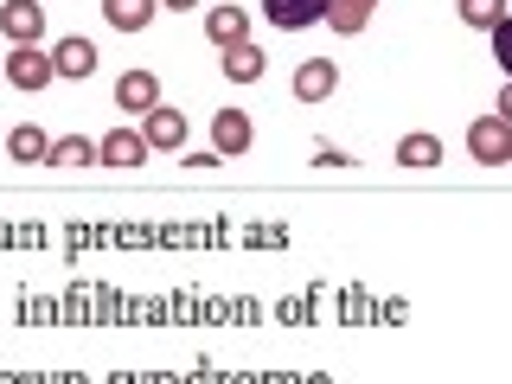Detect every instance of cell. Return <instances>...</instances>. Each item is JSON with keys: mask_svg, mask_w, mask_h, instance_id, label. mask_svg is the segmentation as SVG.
<instances>
[{"mask_svg": "<svg viewBox=\"0 0 512 384\" xmlns=\"http://www.w3.org/2000/svg\"><path fill=\"white\" fill-rule=\"evenodd\" d=\"M160 7H173V13H192V7H199V0H160Z\"/></svg>", "mask_w": 512, "mask_h": 384, "instance_id": "7402d4cb", "label": "cell"}, {"mask_svg": "<svg viewBox=\"0 0 512 384\" xmlns=\"http://www.w3.org/2000/svg\"><path fill=\"white\" fill-rule=\"evenodd\" d=\"M45 148H52V135H45L39 122H20V128L7 135V154H13V160H26V167H32V160H45Z\"/></svg>", "mask_w": 512, "mask_h": 384, "instance_id": "e0dca14e", "label": "cell"}, {"mask_svg": "<svg viewBox=\"0 0 512 384\" xmlns=\"http://www.w3.org/2000/svg\"><path fill=\"white\" fill-rule=\"evenodd\" d=\"M90 71H96V39H84V32H64V39H52V77H64V84H84Z\"/></svg>", "mask_w": 512, "mask_h": 384, "instance_id": "3957f363", "label": "cell"}, {"mask_svg": "<svg viewBox=\"0 0 512 384\" xmlns=\"http://www.w3.org/2000/svg\"><path fill=\"white\" fill-rule=\"evenodd\" d=\"M218 64H224V84H263V71H269V58H263V45L256 39H244V45H224L218 52Z\"/></svg>", "mask_w": 512, "mask_h": 384, "instance_id": "ba28073f", "label": "cell"}, {"mask_svg": "<svg viewBox=\"0 0 512 384\" xmlns=\"http://www.w3.org/2000/svg\"><path fill=\"white\" fill-rule=\"evenodd\" d=\"M116 103L128 109V116H148V109H160V77L154 71H122L116 77Z\"/></svg>", "mask_w": 512, "mask_h": 384, "instance_id": "30bf717a", "label": "cell"}, {"mask_svg": "<svg viewBox=\"0 0 512 384\" xmlns=\"http://www.w3.org/2000/svg\"><path fill=\"white\" fill-rule=\"evenodd\" d=\"M0 77H7L13 90H52V52H45V45H13L7 52V64H0Z\"/></svg>", "mask_w": 512, "mask_h": 384, "instance_id": "6da1fadb", "label": "cell"}, {"mask_svg": "<svg viewBox=\"0 0 512 384\" xmlns=\"http://www.w3.org/2000/svg\"><path fill=\"white\" fill-rule=\"evenodd\" d=\"M141 160H148V141H141V128H109V135L96 141V167L128 173V167H141Z\"/></svg>", "mask_w": 512, "mask_h": 384, "instance_id": "52a82bcc", "label": "cell"}, {"mask_svg": "<svg viewBox=\"0 0 512 384\" xmlns=\"http://www.w3.org/2000/svg\"><path fill=\"white\" fill-rule=\"evenodd\" d=\"M0 39L39 45L45 39V0H0Z\"/></svg>", "mask_w": 512, "mask_h": 384, "instance_id": "277c9868", "label": "cell"}, {"mask_svg": "<svg viewBox=\"0 0 512 384\" xmlns=\"http://www.w3.org/2000/svg\"><path fill=\"white\" fill-rule=\"evenodd\" d=\"M154 7H160V0H103V26H116V32H148V26H154Z\"/></svg>", "mask_w": 512, "mask_h": 384, "instance_id": "5bb4252c", "label": "cell"}, {"mask_svg": "<svg viewBox=\"0 0 512 384\" xmlns=\"http://www.w3.org/2000/svg\"><path fill=\"white\" fill-rule=\"evenodd\" d=\"M493 116H500V122H512V84H506L500 96H493Z\"/></svg>", "mask_w": 512, "mask_h": 384, "instance_id": "44dd1931", "label": "cell"}, {"mask_svg": "<svg viewBox=\"0 0 512 384\" xmlns=\"http://www.w3.org/2000/svg\"><path fill=\"white\" fill-rule=\"evenodd\" d=\"M180 160H186L192 173H212V167H218V154H212V148H205V154H180Z\"/></svg>", "mask_w": 512, "mask_h": 384, "instance_id": "ffe728a7", "label": "cell"}, {"mask_svg": "<svg viewBox=\"0 0 512 384\" xmlns=\"http://www.w3.org/2000/svg\"><path fill=\"white\" fill-rule=\"evenodd\" d=\"M493 58H500V71H506V84H512V13L493 26Z\"/></svg>", "mask_w": 512, "mask_h": 384, "instance_id": "d6986e66", "label": "cell"}, {"mask_svg": "<svg viewBox=\"0 0 512 384\" xmlns=\"http://www.w3.org/2000/svg\"><path fill=\"white\" fill-rule=\"evenodd\" d=\"M141 141H148V154H180V141H186V116L173 103H160L141 116Z\"/></svg>", "mask_w": 512, "mask_h": 384, "instance_id": "8992f818", "label": "cell"}, {"mask_svg": "<svg viewBox=\"0 0 512 384\" xmlns=\"http://www.w3.org/2000/svg\"><path fill=\"white\" fill-rule=\"evenodd\" d=\"M256 148V122L244 116V109H218L212 116V154L218 160H237V154H250Z\"/></svg>", "mask_w": 512, "mask_h": 384, "instance_id": "5b68a950", "label": "cell"}, {"mask_svg": "<svg viewBox=\"0 0 512 384\" xmlns=\"http://www.w3.org/2000/svg\"><path fill=\"white\" fill-rule=\"evenodd\" d=\"M397 167H442V141L436 135H404V141H397Z\"/></svg>", "mask_w": 512, "mask_h": 384, "instance_id": "2e32d148", "label": "cell"}, {"mask_svg": "<svg viewBox=\"0 0 512 384\" xmlns=\"http://www.w3.org/2000/svg\"><path fill=\"white\" fill-rule=\"evenodd\" d=\"M455 13H461V26H480V32H493L506 20V0H455Z\"/></svg>", "mask_w": 512, "mask_h": 384, "instance_id": "ac0fdd59", "label": "cell"}, {"mask_svg": "<svg viewBox=\"0 0 512 384\" xmlns=\"http://www.w3.org/2000/svg\"><path fill=\"white\" fill-rule=\"evenodd\" d=\"M468 154L480 160V167H506V160H512V122L474 116V122H468Z\"/></svg>", "mask_w": 512, "mask_h": 384, "instance_id": "7a4b0ae2", "label": "cell"}, {"mask_svg": "<svg viewBox=\"0 0 512 384\" xmlns=\"http://www.w3.org/2000/svg\"><path fill=\"white\" fill-rule=\"evenodd\" d=\"M205 39H212L218 52H224V45H244L250 39V13L244 7H212V13H205Z\"/></svg>", "mask_w": 512, "mask_h": 384, "instance_id": "7c38bea8", "label": "cell"}, {"mask_svg": "<svg viewBox=\"0 0 512 384\" xmlns=\"http://www.w3.org/2000/svg\"><path fill=\"white\" fill-rule=\"evenodd\" d=\"M45 167H96V141L90 135H58L45 148Z\"/></svg>", "mask_w": 512, "mask_h": 384, "instance_id": "9a60e30c", "label": "cell"}, {"mask_svg": "<svg viewBox=\"0 0 512 384\" xmlns=\"http://www.w3.org/2000/svg\"><path fill=\"white\" fill-rule=\"evenodd\" d=\"M372 13H378V0H327V26L340 32V39H359V32L372 26Z\"/></svg>", "mask_w": 512, "mask_h": 384, "instance_id": "4fadbf2b", "label": "cell"}, {"mask_svg": "<svg viewBox=\"0 0 512 384\" xmlns=\"http://www.w3.org/2000/svg\"><path fill=\"white\" fill-rule=\"evenodd\" d=\"M333 90H340V64H333V58H308L295 71V96H301V103H327Z\"/></svg>", "mask_w": 512, "mask_h": 384, "instance_id": "8fae6325", "label": "cell"}, {"mask_svg": "<svg viewBox=\"0 0 512 384\" xmlns=\"http://www.w3.org/2000/svg\"><path fill=\"white\" fill-rule=\"evenodd\" d=\"M263 20L282 32H308L327 20V0H263Z\"/></svg>", "mask_w": 512, "mask_h": 384, "instance_id": "9c48e42d", "label": "cell"}]
</instances>
